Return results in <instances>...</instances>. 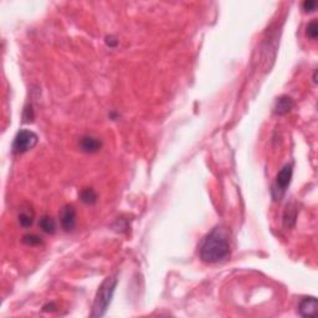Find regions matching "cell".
<instances>
[{
	"label": "cell",
	"instance_id": "obj_5",
	"mask_svg": "<svg viewBox=\"0 0 318 318\" xmlns=\"http://www.w3.org/2000/svg\"><path fill=\"white\" fill-rule=\"evenodd\" d=\"M76 209L73 205H65L60 211V222L65 231H72L76 228Z\"/></svg>",
	"mask_w": 318,
	"mask_h": 318
},
{
	"label": "cell",
	"instance_id": "obj_13",
	"mask_svg": "<svg viewBox=\"0 0 318 318\" xmlns=\"http://www.w3.org/2000/svg\"><path fill=\"white\" fill-rule=\"evenodd\" d=\"M23 242L28 246H37L41 244L42 240H41V237L37 236V235L28 234V235H24L23 236Z\"/></svg>",
	"mask_w": 318,
	"mask_h": 318
},
{
	"label": "cell",
	"instance_id": "obj_7",
	"mask_svg": "<svg viewBox=\"0 0 318 318\" xmlns=\"http://www.w3.org/2000/svg\"><path fill=\"white\" fill-rule=\"evenodd\" d=\"M102 148V142L100 138L92 137V135H84L80 139V150L84 153H97Z\"/></svg>",
	"mask_w": 318,
	"mask_h": 318
},
{
	"label": "cell",
	"instance_id": "obj_14",
	"mask_svg": "<svg viewBox=\"0 0 318 318\" xmlns=\"http://www.w3.org/2000/svg\"><path fill=\"white\" fill-rule=\"evenodd\" d=\"M306 35L310 37L311 40H317L318 37V25L316 20H312L306 29Z\"/></svg>",
	"mask_w": 318,
	"mask_h": 318
},
{
	"label": "cell",
	"instance_id": "obj_9",
	"mask_svg": "<svg viewBox=\"0 0 318 318\" xmlns=\"http://www.w3.org/2000/svg\"><path fill=\"white\" fill-rule=\"evenodd\" d=\"M297 219V208L295 204H288L284 213V226L286 229H292L296 225Z\"/></svg>",
	"mask_w": 318,
	"mask_h": 318
},
{
	"label": "cell",
	"instance_id": "obj_6",
	"mask_svg": "<svg viewBox=\"0 0 318 318\" xmlns=\"http://www.w3.org/2000/svg\"><path fill=\"white\" fill-rule=\"evenodd\" d=\"M299 313L302 317H317L318 301L316 297H304L299 304Z\"/></svg>",
	"mask_w": 318,
	"mask_h": 318
},
{
	"label": "cell",
	"instance_id": "obj_15",
	"mask_svg": "<svg viewBox=\"0 0 318 318\" xmlns=\"http://www.w3.org/2000/svg\"><path fill=\"white\" fill-rule=\"evenodd\" d=\"M316 6H317V4L315 0H306L303 3V10L307 13H312L316 10Z\"/></svg>",
	"mask_w": 318,
	"mask_h": 318
},
{
	"label": "cell",
	"instance_id": "obj_2",
	"mask_svg": "<svg viewBox=\"0 0 318 318\" xmlns=\"http://www.w3.org/2000/svg\"><path fill=\"white\" fill-rule=\"evenodd\" d=\"M117 284H118V280H117L116 276L107 277L102 282V285L100 286L99 291L96 293L95 301H93L92 312H91L92 317H102V316H104V313H106L113 299Z\"/></svg>",
	"mask_w": 318,
	"mask_h": 318
},
{
	"label": "cell",
	"instance_id": "obj_10",
	"mask_svg": "<svg viewBox=\"0 0 318 318\" xmlns=\"http://www.w3.org/2000/svg\"><path fill=\"white\" fill-rule=\"evenodd\" d=\"M39 226L46 234H55V231H56V222H55L54 218L50 215H44L40 219Z\"/></svg>",
	"mask_w": 318,
	"mask_h": 318
},
{
	"label": "cell",
	"instance_id": "obj_16",
	"mask_svg": "<svg viewBox=\"0 0 318 318\" xmlns=\"http://www.w3.org/2000/svg\"><path fill=\"white\" fill-rule=\"evenodd\" d=\"M106 42H107V45L110 46V48H113V46L117 45V40L113 41V37H107V39H106Z\"/></svg>",
	"mask_w": 318,
	"mask_h": 318
},
{
	"label": "cell",
	"instance_id": "obj_4",
	"mask_svg": "<svg viewBox=\"0 0 318 318\" xmlns=\"http://www.w3.org/2000/svg\"><path fill=\"white\" fill-rule=\"evenodd\" d=\"M293 174V166L292 164H286L284 168L279 172L276 177V182L272 185V198L273 200H281L282 197L286 193V189L288 188L291 183V179H292Z\"/></svg>",
	"mask_w": 318,
	"mask_h": 318
},
{
	"label": "cell",
	"instance_id": "obj_12",
	"mask_svg": "<svg viewBox=\"0 0 318 318\" xmlns=\"http://www.w3.org/2000/svg\"><path fill=\"white\" fill-rule=\"evenodd\" d=\"M17 220H19L20 226L23 228H30L33 224H34V211H31L30 209L29 210H23L17 217Z\"/></svg>",
	"mask_w": 318,
	"mask_h": 318
},
{
	"label": "cell",
	"instance_id": "obj_11",
	"mask_svg": "<svg viewBox=\"0 0 318 318\" xmlns=\"http://www.w3.org/2000/svg\"><path fill=\"white\" fill-rule=\"evenodd\" d=\"M80 199L86 205H93L97 203V194L92 188H86L80 194Z\"/></svg>",
	"mask_w": 318,
	"mask_h": 318
},
{
	"label": "cell",
	"instance_id": "obj_3",
	"mask_svg": "<svg viewBox=\"0 0 318 318\" xmlns=\"http://www.w3.org/2000/svg\"><path fill=\"white\" fill-rule=\"evenodd\" d=\"M39 137L35 132L30 130H23L17 132L13 142V152L15 154H23L28 151L33 150L36 146Z\"/></svg>",
	"mask_w": 318,
	"mask_h": 318
},
{
	"label": "cell",
	"instance_id": "obj_1",
	"mask_svg": "<svg viewBox=\"0 0 318 318\" xmlns=\"http://www.w3.org/2000/svg\"><path fill=\"white\" fill-rule=\"evenodd\" d=\"M230 250V233L225 226H217L204 239L199 255L205 264H218L228 259Z\"/></svg>",
	"mask_w": 318,
	"mask_h": 318
},
{
	"label": "cell",
	"instance_id": "obj_8",
	"mask_svg": "<svg viewBox=\"0 0 318 318\" xmlns=\"http://www.w3.org/2000/svg\"><path fill=\"white\" fill-rule=\"evenodd\" d=\"M293 100L291 99L290 96H281L275 103V107H273V113L277 116H284L287 115L288 112H291V110L293 108Z\"/></svg>",
	"mask_w": 318,
	"mask_h": 318
}]
</instances>
